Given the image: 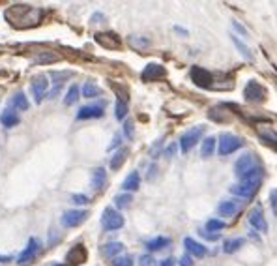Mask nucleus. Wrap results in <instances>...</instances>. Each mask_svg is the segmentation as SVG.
<instances>
[{"mask_svg":"<svg viewBox=\"0 0 277 266\" xmlns=\"http://www.w3.org/2000/svg\"><path fill=\"white\" fill-rule=\"evenodd\" d=\"M45 11L36 6H28V4H13L4 11V17L13 28L25 30V28H34L43 21Z\"/></svg>","mask_w":277,"mask_h":266,"instance_id":"f257e3e1","label":"nucleus"},{"mask_svg":"<svg viewBox=\"0 0 277 266\" xmlns=\"http://www.w3.org/2000/svg\"><path fill=\"white\" fill-rule=\"evenodd\" d=\"M244 97L247 103H262L268 97V90L259 81H249L244 89Z\"/></svg>","mask_w":277,"mask_h":266,"instance_id":"f03ea898","label":"nucleus"},{"mask_svg":"<svg viewBox=\"0 0 277 266\" xmlns=\"http://www.w3.org/2000/svg\"><path fill=\"white\" fill-rule=\"evenodd\" d=\"M126 219L120 212H116L114 208H105L103 210V216H101V225L105 231H118L122 229Z\"/></svg>","mask_w":277,"mask_h":266,"instance_id":"7ed1b4c3","label":"nucleus"},{"mask_svg":"<svg viewBox=\"0 0 277 266\" xmlns=\"http://www.w3.org/2000/svg\"><path fill=\"white\" fill-rule=\"evenodd\" d=\"M203 133H204V126H195V128L188 129V131L180 137V150H182L184 154H188L189 150L201 141Z\"/></svg>","mask_w":277,"mask_h":266,"instance_id":"20e7f679","label":"nucleus"},{"mask_svg":"<svg viewBox=\"0 0 277 266\" xmlns=\"http://www.w3.org/2000/svg\"><path fill=\"white\" fill-rule=\"evenodd\" d=\"M261 163H257V158L251 152H245L244 156H240L234 163V171H236V177H240V180L249 173V171L257 169Z\"/></svg>","mask_w":277,"mask_h":266,"instance_id":"39448f33","label":"nucleus"},{"mask_svg":"<svg viewBox=\"0 0 277 266\" xmlns=\"http://www.w3.org/2000/svg\"><path fill=\"white\" fill-rule=\"evenodd\" d=\"M244 146V141L232 133H223L219 141V154L221 156H228V154L236 152Z\"/></svg>","mask_w":277,"mask_h":266,"instance_id":"423d86ee","label":"nucleus"},{"mask_svg":"<svg viewBox=\"0 0 277 266\" xmlns=\"http://www.w3.org/2000/svg\"><path fill=\"white\" fill-rule=\"evenodd\" d=\"M191 79L201 89H213V75L208 70L201 68V66H193L191 68Z\"/></svg>","mask_w":277,"mask_h":266,"instance_id":"0eeeda50","label":"nucleus"},{"mask_svg":"<svg viewBox=\"0 0 277 266\" xmlns=\"http://www.w3.org/2000/svg\"><path fill=\"white\" fill-rule=\"evenodd\" d=\"M94 40L98 41L101 47L109 49V51H116V49H120V45H122L120 36H116L114 32H98L94 36Z\"/></svg>","mask_w":277,"mask_h":266,"instance_id":"6e6552de","label":"nucleus"},{"mask_svg":"<svg viewBox=\"0 0 277 266\" xmlns=\"http://www.w3.org/2000/svg\"><path fill=\"white\" fill-rule=\"evenodd\" d=\"M41 244L38 238H30V242H28V246H26V250L19 255V259H17V265L25 266L28 265V263H32L34 259H36V255H38V251H40Z\"/></svg>","mask_w":277,"mask_h":266,"instance_id":"1a4fd4ad","label":"nucleus"},{"mask_svg":"<svg viewBox=\"0 0 277 266\" xmlns=\"http://www.w3.org/2000/svg\"><path fill=\"white\" fill-rule=\"evenodd\" d=\"M88 218L86 210H69L62 216V225L64 227H79Z\"/></svg>","mask_w":277,"mask_h":266,"instance_id":"9d476101","label":"nucleus"},{"mask_svg":"<svg viewBox=\"0 0 277 266\" xmlns=\"http://www.w3.org/2000/svg\"><path fill=\"white\" fill-rule=\"evenodd\" d=\"M30 89H32V96L36 99V103H41L43 101V97L47 96V90H49V81H47V77H36L30 85Z\"/></svg>","mask_w":277,"mask_h":266,"instance_id":"9b49d317","label":"nucleus"},{"mask_svg":"<svg viewBox=\"0 0 277 266\" xmlns=\"http://www.w3.org/2000/svg\"><path fill=\"white\" fill-rule=\"evenodd\" d=\"M261 184H255V182H242L238 185H232L230 187V193L238 195V197H244V199H249L253 195L259 191Z\"/></svg>","mask_w":277,"mask_h":266,"instance_id":"f8f14e48","label":"nucleus"},{"mask_svg":"<svg viewBox=\"0 0 277 266\" xmlns=\"http://www.w3.org/2000/svg\"><path fill=\"white\" fill-rule=\"evenodd\" d=\"M249 223H251V227H255V231H259V233H268V223H266V219L262 216L261 206H255V208L249 212Z\"/></svg>","mask_w":277,"mask_h":266,"instance_id":"ddd939ff","label":"nucleus"},{"mask_svg":"<svg viewBox=\"0 0 277 266\" xmlns=\"http://www.w3.org/2000/svg\"><path fill=\"white\" fill-rule=\"evenodd\" d=\"M165 68L161 64H148L144 70H142V73H140V77H142V81H155V79H161V77H165Z\"/></svg>","mask_w":277,"mask_h":266,"instance_id":"4468645a","label":"nucleus"},{"mask_svg":"<svg viewBox=\"0 0 277 266\" xmlns=\"http://www.w3.org/2000/svg\"><path fill=\"white\" fill-rule=\"evenodd\" d=\"M103 116V105H88L82 107L81 111L77 113L79 120H88V118H101Z\"/></svg>","mask_w":277,"mask_h":266,"instance_id":"2eb2a0df","label":"nucleus"},{"mask_svg":"<svg viewBox=\"0 0 277 266\" xmlns=\"http://www.w3.org/2000/svg\"><path fill=\"white\" fill-rule=\"evenodd\" d=\"M66 261L71 263V265H75V263H77V265L84 263V261H86V250H84V246H82V244H77L73 250L66 255Z\"/></svg>","mask_w":277,"mask_h":266,"instance_id":"dca6fc26","label":"nucleus"},{"mask_svg":"<svg viewBox=\"0 0 277 266\" xmlns=\"http://www.w3.org/2000/svg\"><path fill=\"white\" fill-rule=\"evenodd\" d=\"M184 246H186V250H188L189 253H191L193 257H197V259L206 257V253H208V251H206V248H204L203 244H201V242H195L193 238H186V240H184Z\"/></svg>","mask_w":277,"mask_h":266,"instance_id":"f3484780","label":"nucleus"},{"mask_svg":"<svg viewBox=\"0 0 277 266\" xmlns=\"http://www.w3.org/2000/svg\"><path fill=\"white\" fill-rule=\"evenodd\" d=\"M105 182H107V173H105V169H101V167H98V169L92 171V187H94L96 191H101V189L105 187Z\"/></svg>","mask_w":277,"mask_h":266,"instance_id":"a211bd4d","label":"nucleus"},{"mask_svg":"<svg viewBox=\"0 0 277 266\" xmlns=\"http://www.w3.org/2000/svg\"><path fill=\"white\" fill-rule=\"evenodd\" d=\"M138 185H140V175H138L137 171H133L122 182V189L124 191H137Z\"/></svg>","mask_w":277,"mask_h":266,"instance_id":"6ab92c4d","label":"nucleus"},{"mask_svg":"<svg viewBox=\"0 0 277 266\" xmlns=\"http://www.w3.org/2000/svg\"><path fill=\"white\" fill-rule=\"evenodd\" d=\"M128 154H130V150H128V148H120V150H116V152H114V156L111 158V169H113V171L120 169L124 163H126V160H128Z\"/></svg>","mask_w":277,"mask_h":266,"instance_id":"aec40b11","label":"nucleus"},{"mask_svg":"<svg viewBox=\"0 0 277 266\" xmlns=\"http://www.w3.org/2000/svg\"><path fill=\"white\" fill-rule=\"evenodd\" d=\"M0 122H2V126L4 128H15L17 124H19V116L15 114V111H9V109H6L4 113L0 114Z\"/></svg>","mask_w":277,"mask_h":266,"instance_id":"412c9836","label":"nucleus"},{"mask_svg":"<svg viewBox=\"0 0 277 266\" xmlns=\"http://www.w3.org/2000/svg\"><path fill=\"white\" fill-rule=\"evenodd\" d=\"M126 250V246L122 242H111V244H105V248H103V253H105V257H118L120 253H124Z\"/></svg>","mask_w":277,"mask_h":266,"instance_id":"4be33fe9","label":"nucleus"},{"mask_svg":"<svg viewBox=\"0 0 277 266\" xmlns=\"http://www.w3.org/2000/svg\"><path fill=\"white\" fill-rule=\"evenodd\" d=\"M244 238H230V240H225V246H223V253H227V255H232V253H236L242 246H244Z\"/></svg>","mask_w":277,"mask_h":266,"instance_id":"5701e85b","label":"nucleus"},{"mask_svg":"<svg viewBox=\"0 0 277 266\" xmlns=\"http://www.w3.org/2000/svg\"><path fill=\"white\" fill-rule=\"evenodd\" d=\"M171 244V238H167V236H157V238H154V240H150V242L146 244L148 251H157V250H163V248H167Z\"/></svg>","mask_w":277,"mask_h":266,"instance_id":"b1692460","label":"nucleus"},{"mask_svg":"<svg viewBox=\"0 0 277 266\" xmlns=\"http://www.w3.org/2000/svg\"><path fill=\"white\" fill-rule=\"evenodd\" d=\"M217 212H219V216H234V214L238 212L236 202H234V201H223L219 204Z\"/></svg>","mask_w":277,"mask_h":266,"instance_id":"393cba45","label":"nucleus"},{"mask_svg":"<svg viewBox=\"0 0 277 266\" xmlns=\"http://www.w3.org/2000/svg\"><path fill=\"white\" fill-rule=\"evenodd\" d=\"M215 137H206L203 141V148H201V156L203 158H210L213 154V150H215Z\"/></svg>","mask_w":277,"mask_h":266,"instance_id":"a878e982","label":"nucleus"},{"mask_svg":"<svg viewBox=\"0 0 277 266\" xmlns=\"http://www.w3.org/2000/svg\"><path fill=\"white\" fill-rule=\"evenodd\" d=\"M230 40H232V43L236 45L238 53H240V55H242V57H244L245 60H253V55H251V51H249V47L245 45L244 41L238 40V36H230Z\"/></svg>","mask_w":277,"mask_h":266,"instance_id":"bb28decb","label":"nucleus"},{"mask_svg":"<svg viewBox=\"0 0 277 266\" xmlns=\"http://www.w3.org/2000/svg\"><path fill=\"white\" fill-rule=\"evenodd\" d=\"M82 96L88 97V99L90 97H98V96H101V89H99L96 83L88 81L84 87H82Z\"/></svg>","mask_w":277,"mask_h":266,"instance_id":"cd10ccee","label":"nucleus"},{"mask_svg":"<svg viewBox=\"0 0 277 266\" xmlns=\"http://www.w3.org/2000/svg\"><path fill=\"white\" fill-rule=\"evenodd\" d=\"M11 103L15 105V109H19V111H28V107H30V103H28V99H26V96L23 92L15 94L13 99H11Z\"/></svg>","mask_w":277,"mask_h":266,"instance_id":"c85d7f7f","label":"nucleus"},{"mask_svg":"<svg viewBox=\"0 0 277 266\" xmlns=\"http://www.w3.org/2000/svg\"><path fill=\"white\" fill-rule=\"evenodd\" d=\"M77 99H79V87H77V85H71V87L68 89V94H66V97H64V105H73Z\"/></svg>","mask_w":277,"mask_h":266,"instance_id":"c756f323","label":"nucleus"},{"mask_svg":"<svg viewBox=\"0 0 277 266\" xmlns=\"http://www.w3.org/2000/svg\"><path fill=\"white\" fill-rule=\"evenodd\" d=\"M116 111H114V116L118 118V120H124L126 118V114H128V103H126V99H116V107H114Z\"/></svg>","mask_w":277,"mask_h":266,"instance_id":"7c9ffc66","label":"nucleus"},{"mask_svg":"<svg viewBox=\"0 0 277 266\" xmlns=\"http://www.w3.org/2000/svg\"><path fill=\"white\" fill-rule=\"evenodd\" d=\"M114 201H116V206H118V208L124 210V208H128V206L131 204V201H133V197H131L130 193L116 195V199H114Z\"/></svg>","mask_w":277,"mask_h":266,"instance_id":"2f4dec72","label":"nucleus"},{"mask_svg":"<svg viewBox=\"0 0 277 266\" xmlns=\"http://www.w3.org/2000/svg\"><path fill=\"white\" fill-rule=\"evenodd\" d=\"M55 60H58V57L57 55H49V53H41V55H38V57L34 58L36 64H51Z\"/></svg>","mask_w":277,"mask_h":266,"instance_id":"473e14b6","label":"nucleus"},{"mask_svg":"<svg viewBox=\"0 0 277 266\" xmlns=\"http://www.w3.org/2000/svg\"><path fill=\"white\" fill-rule=\"evenodd\" d=\"M221 229H225V221H221V219H208L206 221V231H221Z\"/></svg>","mask_w":277,"mask_h":266,"instance_id":"72a5a7b5","label":"nucleus"},{"mask_svg":"<svg viewBox=\"0 0 277 266\" xmlns=\"http://www.w3.org/2000/svg\"><path fill=\"white\" fill-rule=\"evenodd\" d=\"M113 266H133V259L130 255H118L113 259Z\"/></svg>","mask_w":277,"mask_h":266,"instance_id":"f704fd0d","label":"nucleus"},{"mask_svg":"<svg viewBox=\"0 0 277 266\" xmlns=\"http://www.w3.org/2000/svg\"><path fill=\"white\" fill-rule=\"evenodd\" d=\"M138 266H157V263H155V259L152 257V255H142V257L138 259Z\"/></svg>","mask_w":277,"mask_h":266,"instance_id":"c9c22d12","label":"nucleus"},{"mask_svg":"<svg viewBox=\"0 0 277 266\" xmlns=\"http://www.w3.org/2000/svg\"><path fill=\"white\" fill-rule=\"evenodd\" d=\"M270 204H272V212L277 214V189L276 187L270 191Z\"/></svg>","mask_w":277,"mask_h":266,"instance_id":"e433bc0d","label":"nucleus"},{"mask_svg":"<svg viewBox=\"0 0 277 266\" xmlns=\"http://www.w3.org/2000/svg\"><path fill=\"white\" fill-rule=\"evenodd\" d=\"M133 128H135V124L131 120H128L124 124V133H126V137L128 139H133Z\"/></svg>","mask_w":277,"mask_h":266,"instance_id":"4c0bfd02","label":"nucleus"},{"mask_svg":"<svg viewBox=\"0 0 277 266\" xmlns=\"http://www.w3.org/2000/svg\"><path fill=\"white\" fill-rule=\"evenodd\" d=\"M71 202H75V204H86V202H88V197L82 193H75L73 197H71Z\"/></svg>","mask_w":277,"mask_h":266,"instance_id":"58836bf2","label":"nucleus"},{"mask_svg":"<svg viewBox=\"0 0 277 266\" xmlns=\"http://www.w3.org/2000/svg\"><path fill=\"white\" fill-rule=\"evenodd\" d=\"M130 43H131V45H140V47H146L148 40H140V38H137V36H131Z\"/></svg>","mask_w":277,"mask_h":266,"instance_id":"ea45409f","label":"nucleus"},{"mask_svg":"<svg viewBox=\"0 0 277 266\" xmlns=\"http://www.w3.org/2000/svg\"><path fill=\"white\" fill-rule=\"evenodd\" d=\"M232 28H234V30H236V32H240V34H242V36H244V38H247V36H249V32H247V30H245L244 26H242V24L238 23V21H232Z\"/></svg>","mask_w":277,"mask_h":266,"instance_id":"a19ab883","label":"nucleus"},{"mask_svg":"<svg viewBox=\"0 0 277 266\" xmlns=\"http://www.w3.org/2000/svg\"><path fill=\"white\" fill-rule=\"evenodd\" d=\"M176 152V143H172L171 146H169V148H167V150H163V156L165 158H167V160H171L172 158V154Z\"/></svg>","mask_w":277,"mask_h":266,"instance_id":"79ce46f5","label":"nucleus"},{"mask_svg":"<svg viewBox=\"0 0 277 266\" xmlns=\"http://www.w3.org/2000/svg\"><path fill=\"white\" fill-rule=\"evenodd\" d=\"M101 21H105V15H103V13H94V15L90 17V23L92 24H98V23H101Z\"/></svg>","mask_w":277,"mask_h":266,"instance_id":"37998d69","label":"nucleus"},{"mask_svg":"<svg viewBox=\"0 0 277 266\" xmlns=\"http://www.w3.org/2000/svg\"><path fill=\"white\" fill-rule=\"evenodd\" d=\"M180 266H193L191 257H189V255H182V257H180Z\"/></svg>","mask_w":277,"mask_h":266,"instance_id":"c03bdc74","label":"nucleus"},{"mask_svg":"<svg viewBox=\"0 0 277 266\" xmlns=\"http://www.w3.org/2000/svg\"><path fill=\"white\" fill-rule=\"evenodd\" d=\"M159 146H161V141H157V143L154 145V148L150 150V156H152V158H157V150H159Z\"/></svg>","mask_w":277,"mask_h":266,"instance_id":"a18cd8bd","label":"nucleus"},{"mask_svg":"<svg viewBox=\"0 0 277 266\" xmlns=\"http://www.w3.org/2000/svg\"><path fill=\"white\" fill-rule=\"evenodd\" d=\"M120 141H122V135H120V133H116V135H114V139H113V145L109 146V148H114V146H118V143H120Z\"/></svg>","mask_w":277,"mask_h":266,"instance_id":"49530a36","label":"nucleus"},{"mask_svg":"<svg viewBox=\"0 0 277 266\" xmlns=\"http://www.w3.org/2000/svg\"><path fill=\"white\" fill-rule=\"evenodd\" d=\"M174 32L182 34V36H184V38H186V36H189V32H188V30H186V28H182V26H174Z\"/></svg>","mask_w":277,"mask_h":266,"instance_id":"de8ad7c7","label":"nucleus"},{"mask_svg":"<svg viewBox=\"0 0 277 266\" xmlns=\"http://www.w3.org/2000/svg\"><path fill=\"white\" fill-rule=\"evenodd\" d=\"M161 266H176V261H174V259H165L163 263H161Z\"/></svg>","mask_w":277,"mask_h":266,"instance_id":"09e8293b","label":"nucleus"},{"mask_svg":"<svg viewBox=\"0 0 277 266\" xmlns=\"http://www.w3.org/2000/svg\"><path fill=\"white\" fill-rule=\"evenodd\" d=\"M204 236V238H208V240H217V238H219V236H217V234H212V233H201Z\"/></svg>","mask_w":277,"mask_h":266,"instance_id":"8fccbe9b","label":"nucleus"},{"mask_svg":"<svg viewBox=\"0 0 277 266\" xmlns=\"http://www.w3.org/2000/svg\"><path fill=\"white\" fill-rule=\"evenodd\" d=\"M13 261V257H8V255H0V263L2 265H8V263H11Z\"/></svg>","mask_w":277,"mask_h":266,"instance_id":"3c124183","label":"nucleus"}]
</instances>
